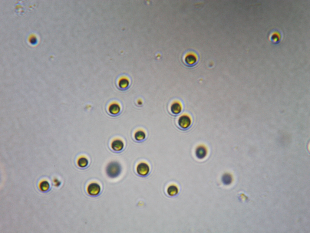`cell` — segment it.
<instances>
[{"instance_id": "cell-8", "label": "cell", "mask_w": 310, "mask_h": 233, "mask_svg": "<svg viewBox=\"0 0 310 233\" xmlns=\"http://www.w3.org/2000/svg\"><path fill=\"white\" fill-rule=\"evenodd\" d=\"M121 108L120 105L116 102H114L110 104L108 108L109 113L113 115L118 114Z\"/></svg>"}, {"instance_id": "cell-15", "label": "cell", "mask_w": 310, "mask_h": 233, "mask_svg": "<svg viewBox=\"0 0 310 233\" xmlns=\"http://www.w3.org/2000/svg\"><path fill=\"white\" fill-rule=\"evenodd\" d=\"M49 183L46 181H44L41 183L40 187L42 191H45L49 189Z\"/></svg>"}, {"instance_id": "cell-11", "label": "cell", "mask_w": 310, "mask_h": 233, "mask_svg": "<svg viewBox=\"0 0 310 233\" xmlns=\"http://www.w3.org/2000/svg\"><path fill=\"white\" fill-rule=\"evenodd\" d=\"M89 161L88 159L85 156H81L78 159L77 164L79 167L81 168H85L88 165Z\"/></svg>"}, {"instance_id": "cell-10", "label": "cell", "mask_w": 310, "mask_h": 233, "mask_svg": "<svg viewBox=\"0 0 310 233\" xmlns=\"http://www.w3.org/2000/svg\"><path fill=\"white\" fill-rule=\"evenodd\" d=\"M146 137L145 131L142 129L137 130L134 134V137L137 141H140L144 140Z\"/></svg>"}, {"instance_id": "cell-14", "label": "cell", "mask_w": 310, "mask_h": 233, "mask_svg": "<svg viewBox=\"0 0 310 233\" xmlns=\"http://www.w3.org/2000/svg\"><path fill=\"white\" fill-rule=\"evenodd\" d=\"M231 176L229 174H225L222 177V180L223 183L225 185L230 184L232 181Z\"/></svg>"}, {"instance_id": "cell-6", "label": "cell", "mask_w": 310, "mask_h": 233, "mask_svg": "<svg viewBox=\"0 0 310 233\" xmlns=\"http://www.w3.org/2000/svg\"><path fill=\"white\" fill-rule=\"evenodd\" d=\"M195 154L197 158L200 159L204 158L207 154V150L206 147L202 145L198 146L195 149Z\"/></svg>"}, {"instance_id": "cell-1", "label": "cell", "mask_w": 310, "mask_h": 233, "mask_svg": "<svg viewBox=\"0 0 310 233\" xmlns=\"http://www.w3.org/2000/svg\"><path fill=\"white\" fill-rule=\"evenodd\" d=\"M122 167L120 164L116 161H112L106 166L105 172L107 176L111 178L118 177L120 174Z\"/></svg>"}, {"instance_id": "cell-3", "label": "cell", "mask_w": 310, "mask_h": 233, "mask_svg": "<svg viewBox=\"0 0 310 233\" xmlns=\"http://www.w3.org/2000/svg\"><path fill=\"white\" fill-rule=\"evenodd\" d=\"M150 167L149 164L146 162H141L137 165L136 170L137 174L141 176L147 175L150 171Z\"/></svg>"}, {"instance_id": "cell-17", "label": "cell", "mask_w": 310, "mask_h": 233, "mask_svg": "<svg viewBox=\"0 0 310 233\" xmlns=\"http://www.w3.org/2000/svg\"><path fill=\"white\" fill-rule=\"evenodd\" d=\"M30 41L31 42V43L34 44L36 42V39L33 37L31 39Z\"/></svg>"}, {"instance_id": "cell-4", "label": "cell", "mask_w": 310, "mask_h": 233, "mask_svg": "<svg viewBox=\"0 0 310 233\" xmlns=\"http://www.w3.org/2000/svg\"><path fill=\"white\" fill-rule=\"evenodd\" d=\"M192 120L190 117L187 114H183L180 116L178 120V125L183 129H186L191 125Z\"/></svg>"}, {"instance_id": "cell-13", "label": "cell", "mask_w": 310, "mask_h": 233, "mask_svg": "<svg viewBox=\"0 0 310 233\" xmlns=\"http://www.w3.org/2000/svg\"><path fill=\"white\" fill-rule=\"evenodd\" d=\"M167 192L169 196H174L178 193V189L177 187L175 185H171L168 187Z\"/></svg>"}, {"instance_id": "cell-7", "label": "cell", "mask_w": 310, "mask_h": 233, "mask_svg": "<svg viewBox=\"0 0 310 233\" xmlns=\"http://www.w3.org/2000/svg\"><path fill=\"white\" fill-rule=\"evenodd\" d=\"M124 141L119 138L114 139L111 143V147L112 150L115 151H120L122 150L124 147Z\"/></svg>"}, {"instance_id": "cell-9", "label": "cell", "mask_w": 310, "mask_h": 233, "mask_svg": "<svg viewBox=\"0 0 310 233\" xmlns=\"http://www.w3.org/2000/svg\"><path fill=\"white\" fill-rule=\"evenodd\" d=\"M170 110L173 114H178L180 113L182 111V104L180 102L175 101L171 104Z\"/></svg>"}, {"instance_id": "cell-5", "label": "cell", "mask_w": 310, "mask_h": 233, "mask_svg": "<svg viewBox=\"0 0 310 233\" xmlns=\"http://www.w3.org/2000/svg\"><path fill=\"white\" fill-rule=\"evenodd\" d=\"M188 51L185 55L184 61L187 65L192 66L196 62L198 57L196 53L193 51Z\"/></svg>"}, {"instance_id": "cell-18", "label": "cell", "mask_w": 310, "mask_h": 233, "mask_svg": "<svg viewBox=\"0 0 310 233\" xmlns=\"http://www.w3.org/2000/svg\"><path fill=\"white\" fill-rule=\"evenodd\" d=\"M137 103L138 105H141L142 103V101L140 99L137 100Z\"/></svg>"}, {"instance_id": "cell-16", "label": "cell", "mask_w": 310, "mask_h": 233, "mask_svg": "<svg viewBox=\"0 0 310 233\" xmlns=\"http://www.w3.org/2000/svg\"><path fill=\"white\" fill-rule=\"evenodd\" d=\"M273 34L272 35V36L271 37V39H272L273 42H278V41H279V39L280 36L279 35V34H278V33L276 34L275 33V34Z\"/></svg>"}, {"instance_id": "cell-2", "label": "cell", "mask_w": 310, "mask_h": 233, "mask_svg": "<svg viewBox=\"0 0 310 233\" xmlns=\"http://www.w3.org/2000/svg\"><path fill=\"white\" fill-rule=\"evenodd\" d=\"M101 188L100 184L95 182H91L88 185L87 191L89 195L95 197L99 194L101 191Z\"/></svg>"}, {"instance_id": "cell-12", "label": "cell", "mask_w": 310, "mask_h": 233, "mask_svg": "<svg viewBox=\"0 0 310 233\" xmlns=\"http://www.w3.org/2000/svg\"><path fill=\"white\" fill-rule=\"evenodd\" d=\"M119 87L121 89H125L127 87L129 84V81L126 77H122L120 79L118 82Z\"/></svg>"}]
</instances>
